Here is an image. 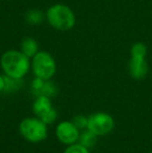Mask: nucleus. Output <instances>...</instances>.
<instances>
[{
  "label": "nucleus",
  "instance_id": "f257e3e1",
  "mask_svg": "<svg viewBox=\"0 0 152 153\" xmlns=\"http://www.w3.org/2000/svg\"><path fill=\"white\" fill-rule=\"evenodd\" d=\"M0 65L6 76L23 78L30 69V59L21 50H7L2 54Z\"/></svg>",
  "mask_w": 152,
  "mask_h": 153
},
{
  "label": "nucleus",
  "instance_id": "f03ea898",
  "mask_svg": "<svg viewBox=\"0 0 152 153\" xmlns=\"http://www.w3.org/2000/svg\"><path fill=\"white\" fill-rule=\"evenodd\" d=\"M46 19L54 29L67 31L75 26L76 17L71 7L66 4H54L46 12Z\"/></svg>",
  "mask_w": 152,
  "mask_h": 153
},
{
  "label": "nucleus",
  "instance_id": "7ed1b4c3",
  "mask_svg": "<svg viewBox=\"0 0 152 153\" xmlns=\"http://www.w3.org/2000/svg\"><path fill=\"white\" fill-rule=\"evenodd\" d=\"M19 131L26 141L30 143H40L46 140L48 135L47 124L40 118H25L19 125Z\"/></svg>",
  "mask_w": 152,
  "mask_h": 153
},
{
  "label": "nucleus",
  "instance_id": "20e7f679",
  "mask_svg": "<svg viewBox=\"0 0 152 153\" xmlns=\"http://www.w3.org/2000/svg\"><path fill=\"white\" fill-rule=\"evenodd\" d=\"M33 71L36 77L44 80H50L56 72V62L47 51H39L33 57Z\"/></svg>",
  "mask_w": 152,
  "mask_h": 153
},
{
  "label": "nucleus",
  "instance_id": "39448f33",
  "mask_svg": "<svg viewBox=\"0 0 152 153\" xmlns=\"http://www.w3.org/2000/svg\"><path fill=\"white\" fill-rule=\"evenodd\" d=\"M115 127V121L110 115L106 113H95L87 120V128L97 137L108 134Z\"/></svg>",
  "mask_w": 152,
  "mask_h": 153
},
{
  "label": "nucleus",
  "instance_id": "423d86ee",
  "mask_svg": "<svg viewBox=\"0 0 152 153\" xmlns=\"http://www.w3.org/2000/svg\"><path fill=\"white\" fill-rule=\"evenodd\" d=\"M33 111L38 118H40L47 125L52 124L57 118V111L53 108L49 97L39 95L33 105Z\"/></svg>",
  "mask_w": 152,
  "mask_h": 153
},
{
  "label": "nucleus",
  "instance_id": "0eeeda50",
  "mask_svg": "<svg viewBox=\"0 0 152 153\" xmlns=\"http://www.w3.org/2000/svg\"><path fill=\"white\" fill-rule=\"evenodd\" d=\"M55 134L61 143L65 145H72L78 142L80 132L72 121H63L56 126Z\"/></svg>",
  "mask_w": 152,
  "mask_h": 153
},
{
  "label": "nucleus",
  "instance_id": "6e6552de",
  "mask_svg": "<svg viewBox=\"0 0 152 153\" xmlns=\"http://www.w3.org/2000/svg\"><path fill=\"white\" fill-rule=\"evenodd\" d=\"M128 71L130 76L136 80L145 78L148 73V64L145 57H131L128 64Z\"/></svg>",
  "mask_w": 152,
  "mask_h": 153
},
{
  "label": "nucleus",
  "instance_id": "1a4fd4ad",
  "mask_svg": "<svg viewBox=\"0 0 152 153\" xmlns=\"http://www.w3.org/2000/svg\"><path fill=\"white\" fill-rule=\"evenodd\" d=\"M20 50L24 53L29 59H33L36 54L39 52V44L38 42L33 38H25L21 42Z\"/></svg>",
  "mask_w": 152,
  "mask_h": 153
},
{
  "label": "nucleus",
  "instance_id": "9d476101",
  "mask_svg": "<svg viewBox=\"0 0 152 153\" xmlns=\"http://www.w3.org/2000/svg\"><path fill=\"white\" fill-rule=\"evenodd\" d=\"M78 143L80 145L85 146L87 149H91L97 143V135L95 133H93L92 131H90L89 129H85L82 132L79 134L78 137Z\"/></svg>",
  "mask_w": 152,
  "mask_h": 153
},
{
  "label": "nucleus",
  "instance_id": "9b49d317",
  "mask_svg": "<svg viewBox=\"0 0 152 153\" xmlns=\"http://www.w3.org/2000/svg\"><path fill=\"white\" fill-rule=\"evenodd\" d=\"M46 18V15L43 14L38 8H33V10H29L25 15V20L28 24L30 25H39L44 21Z\"/></svg>",
  "mask_w": 152,
  "mask_h": 153
},
{
  "label": "nucleus",
  "instance_id": "f8f14e48",
  "mask_svg": "<svg viewBox=\"0 0 152 153\" xmlns=\"http://www.w3.org/2000/svg\"><path fill=\"white\" fill-rule=\"evenodd\" d=\"M56 93H57V88L55 87L54 83L51 82L50 80H45L43 87L37 93H35V94H37V96H39V95H44V96H47L50 98V97L55 96Z\"/></svg>",
  "mask_w": 152,
  "mask_h": 153
},
{
  "label": "nucleus",
  "instance_id": "ddd939ff",
  "mask_svg": "<svg viewBox=\"0 0 152 153\" xmlns=\"http://www.w3.org/2000/svg\"><path fill=\"white\" fill-rule=\"evenodd\" d=\"M5 78V87H4L3 92L12 93L15 91H18L22 85V78H14V77L4 76Z\"/></svg>",
  "mask_w": 152,
  "mask_h": 153
},
{
  "label": "nucleus",
  "instance_id": "4468645a",
  "mask_svg": "<svg viewBox=\"0 0 152 153\" xmlns=\"http://www.w3.org/2000/svg\"><path fill=\"white\" fill-rule=\"evenodd\" d=\"M131 57H146L147 55V47L145 44L141 42L134 43L130 49Z\"/></svg>",
  "mask_w": 152,
  "mask_h": 153
},
{
  "label": "nucleus",
  "instance_id": "2eb2a0df",
  "mask_svg": "<svg viewBox=\"0 0 152 153\" xmlns=\"http://www.w3.org/2000/svg\"><path fill=\"white\" fill-rule=\"evenodd\" d=\"M87 120H89V118H87L85 116L76 115L75 117H73V119H72V123L75 125L79 130H82V129L87 128Z\"/></svg>",
  "mask_w": 152,
  "mask_h": 153
},
{
  "label": "nucleus",
  "instance_id": "dca6fc26",
  "mask_svg": "<svg viewBox=\"0 0 152 153\" xmlns=\"http://www.w3.org/2000/svg\"><path fill=\"white\" fill-rule=\"evenodd\" d=\"M64 153H90V149L80 145L79 143H75L69 145V147L64 151Z\"/></svg>",
  "mask_w": 152,
  "mask_h": 153
},
{
  "label": "nucleus",
  "instance_id": "f3484780",
  "mask_svg": "<svg viewBox=\"0 0 152 153\" xmlns=\"http://www.w3.org/2000/svg\"><path fill=\"white\" fill-rule=\"evenodd\" d=\"M4 87H5V78L4 76L0 75V92L4 91Z\"/></svg>",
  "mask_w": 152,
  "mask_h": 153
},
{
  "label": "nucleus",
  "instance_id": "a211bd4d",
  "mask_svg": "<svg viewBox=\"0 0 152 153\" xmlns=\"http://www.w3.org/2000/svg\"><path fill=\"white\" fill-rule=\"evenodd\" d=\"M149 153H152V152H149Z\"/></svg>",
  "mask_w": 152,
  "mask_h": 153
}]
</instances>
